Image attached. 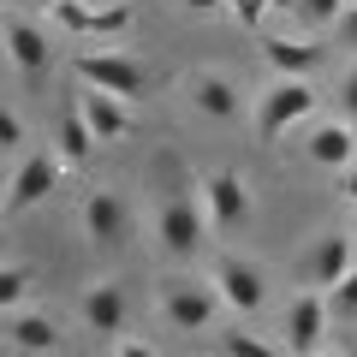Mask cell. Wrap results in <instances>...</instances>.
Segmentation results:
<instances>
[{
  "mask_svg": "<svg viewBox=\"0 0 357 357\" xmlns=\"http://www.w3.org/2000/svg\"><path fill=\"white\" fill-rule=\"evenodd\" d=\"M340 197H345V203H357V161L340 173Z\"/></svg>",
  "mask_w": 357,
  "mask_h": 357,
  "instance_id": "83f0119b",
  "label": "cell"
},
{
  "mask_svg": "<svg viewBox=\"0 0 357 357\" xmlns=\"http://www.w3.org/2000/svg\"><path fill=\"white\" fill-rule=\"evenodd\" d=\"M72 72L84 77L89 89H107V96H126V102L149 89V66L131 60V54H119V48H84L72 60Z\"/></svg>",
  "mask_w": 357,
  "mask_h": 357,
  "instance_id": "7a4b0ae2",
  "label": "cell"
},
{
  "mask_svg": "<svg viewBox=\"0 0 357 357\" xmlns=\"http://www.w3.org/2000/svg\"><path fill=\"white\" fill-rule=\"evenodd\" d=\"M220 292H215V280H173V286H161V316L173 321L178 333H203V328H215V316H220Z\"/></svg>",
  "mask_w": 357,
  "mask_h": 357,
  "instance_id": "5b68a950",
  "label": "cell"
},
{
  "mask_svg": "<svg viewBox=\"0 0 357 357\" xmlns=\"http://www.w3.org/2000/svg\"><path fill=\"white\" fill-rule=\"evenodd\" d=\"M340 114H345V119H357V66L340 77Z\"/></svg>",
  "mask_w": 357,
  "mask_h": 357,
  "instance_id": "4316f807",
  "label": "cell"
},
{
  "mask_svg": "<svg viewBox=\"0 0 357 357\" xmlns=\"http://www.w3.org/2000/svg\"><path fill=\"white\" fill-rule=\"evenodd\" d=\"M84 321L96 333H119V321H126V292H119L114 280H96L84 298Z\"/></svg>",
  "mask_w": 357,
  "mask_h": 357,
  "instance_id": "e0dca14e",
  "label": "cell"
},
{
  "mask_svg": "<svg viewBox=\"0 0 357 357\" xmlns=\"http://www.w3.org/2000/svg\"><path fill=\"white\" fill-rule=\"evenodd\" d=\"M310 161L316 167H328V173H345V167L357 161V131H351V119H321L316 131H310Z\"/></svg>",
  "mask_w": 357,
  "mask_h": 357,
  "instance_id": "7c38bea8",
  "label": "cell"
},
{
  "mask_svg": "<svg viewBox=\"0 0 357 357\" xmlns=\"http://www.w3.org/2000/svg\"><path fill=\"white\" fill-rule=\"evenodd\" d=\"M262 60L274 77H310L321 66V48L304 36H262Z\"/></svg>",
  "mask_w": 357,
  "mask_h": 357,
  "instance_id": "5bb4252c",
  "label": "cell"
},
{
  "mask_svg": "<svg viewBox=\"0 0 357 357\" xmlns=\"http://www.w3.org/2000/svg\"><path fill=\"white\" fill-rule=\"evenodd\" d=\"M357 268V256H351V238H340V232H328V238H316L310 244V256H304V280L310 286H321V292H333V286L345 280Z\"/></svg>",
  "mask_w": 357,
  "mask_h": 357,
  "instance_id": "8fae6325",
  "label": "cell"
},
{
  "mask_svg": "<svg viewBox=\"0 0 357 357\" xmlns=\"http://www.w3.org/2000/svg\"><path fill=\"white\" fill-rule=\"evenodd\" d=\"M77 114L89 119V131H96V143H119V137H131V107H126V96H107V89H89L84 102H77Z\"/></svg>",
  "mask_w": 357,
  "mask_h": 357,
  "instance_id": "4fadbf2b",
  "label": "cell"
},
{
  "mask_svg": "<svg viewBox=\"0 0 357 357\" xmlns=\"http://www.w3.org/2000/svg\"><path fill=\"white\" fill-rule=\"evenodd\" d=\"M268 6H274V13H286V6H292V13H298V0H268Z\"/></svg>",
  "mask_w": 357,
  "mask_h": 357,
  "instance_id": "4dcf8cb0",
  "label": "cell"
},
{
  "mask_svg": "<svg viewBox=\"0 0 357 357\" xmlns=\"http://www.w3.org/2000/svg\"><path fill=\"white\" fill-rule=\"evenodd\" d=\"M191 102L203 107L208 119H232V114H238V89H232L220 72H197L191 77Z\"/></svg>",
  "mask_w": 357,
  "mask_h": 357,
  "instance_id": "ac0fdd59",
  "label": "cell"
},
{
  "mask_svg": "<svg viewBox=\"0 0 357 357\" xmlns=\"http://www.w3.org/2000/svg\"><path fill=\"white\" fill-rule=\"evenodd\" d=\"M114 357H155V351H149L143 340H119V351H114Z\"/></svg>",
  "mask_w": 357,
  "mask_h": 357,
  "instance_id": "f1b7e54d",
  "label": "cell"
},
{
  "mask_svg": "<svg viewBox=\"0 0 357 357\" xmlns=\"http://www.w3.org/2000/svg\"><path fill=\"white\" fill-rule=\"evenodd\" d=\"M60 167H66L60 149H36V155H24V161L13 167V178H6V215H24V208H36L42 197L60 185Z\"/></svg>",
  "mask_w": 357,
  "mask_h": 357,
  "instance_id": "8992f818",
  "label": "cell"
},
{
  "mask_svg": "<svg viewBox=\"0 0 357 357\" xmlns=\"http://www.w3.org/2000/svg\"><path fill=\"white\" fill-rule=\"evenodd\" d=\"M6 333H13V345H18V351H30V357L60 345L54 316H36V310H13V316H6Z\"/></svg>",
  "mask_w": 357,
  "mask_h": 357,
  "instance_id": "2e32d148",
  "label": "cell"
},
{
  "mask_svg": "<svg viewBox=\"0 0 357 357\" xmlns=\"http://www.w3.org/2000/svg\"><path fill=\"white\" fill-rule=\"evenodd\" d=\"M345 6H351V0H298V18H304V24H340Z\"/></svg>",
  "mask_w": 357,
  "mask_h": 357,
  "instance_id": "7402d4cb",
  "label": "cell"
},
{
  "mask_svg": "<svg viewBox=\"0 0 357 357\" xmlns=\"http://www.w3.org/2000/svg\"><path fill=\"white\" fill-rule=\"evenodd\" d=\"M0 149L6 155L24 149V119H18V107H6V119H0Z\"/></svg>",
  "mask_w": 357,
  "mask_h": 357,
  "instance_id": "d4e9b609",
  "label": "cell"
},
{
  "mask_svg": "<svg viewBox=\"0 0 357 357\" xmlns=\"http://www.w3.org/2000/svg\"><path fill=\"white\" fill-rule=\"evenodd\" d=\"M227 13H232V18H238V24H244V30H262V18H268V13H274V6H268V0H227Z\"/></svg>",
  "mask_w": 357,
  "mask_h": 357,
  "instance_id": "cb8c5ba5",
  "label": "cell"
},
{
  "mask_svg": "<svg viewBox=\"0 0 357 357\" xmlns=\"http://www.w3.org/2000/svg\"><path fill=\"white\" fill-rule=\"evenodd\" d=\"M54 149L66 155V167H84L89 161V149H96V131H89V119L77 114H60V137H54Z\"/></svg>",
  "mask_w": 357,
  "mask_h": 357,
  "instance_id": "d6986e66",
  "label": "cell"
},
{
  "mask_svg": "<svg viewBox=\"0 0 357 357\" xmlns=\"http://www.w3.org/2000/svg\"><path fill=\"white\" fill-rule=\"evenodd\" d=\"M208 280H215L220 304H227L232 316H256L262 298H268V292H262V268H256V262H238V256H220Z\"/></svg>",
  "mask_w": 357,
  "mask_h": 357,
  "instance_id": "ba28073f",
  "label": "cell"
},
{
  "mask_svg": "<svg viewBox=\"0 0 357 357\" xmlns=\"http://www.w3.org/2000/svg\"><path fill=\"white\" fill-rule=\"evenodd\" d=\"M84 232L96 244H126L131 238V203L119 191H89L84 197Z\"/></svg>",
  "mask_w": 357,
  "mask_h": 357,
  "instance_id": "30bf717a",
  "label": "cell"
},
{
  "mask_svg": "<svg viewBox=\"0 0 357 357\" xmlns=\"http://www.w3.org/2000/svg\"><path fill=\"white\" fill-rule=\"evenodd\" d=\"M30 286H36V274H30L24 262H13V268H0V310H6V316H13V310H24Z\"/></svg>",
  "mask_w": 357,
  "mask_h": 357,
  "instance_id": "ffe728a7",
  "label": "cell"
},
{
  "mask_svg": "<svg viewBox=\"0 0 357 357\" xmlns=\"http://www.w3.org/2000/svg\"><path fill=\"white\" fill-rule=\"evenodd\" d=\"M6 54H13V66L24 77H42L48 72V36H42L36 24H30V18H6Z\"/></svg>",
  "mask_w": 357,
  "mask_h": 357,
  "instance_id": "9a60e30c",
  "label": "cell"
},
{
  "mask_svg": "<svg viewBox=\"0 0 357 357\" xmlns=\"http://www.w3.org/2000/svg\"><path fill=\"white\" fill-rule=\"evenodd\" d=\"M191 13H215V6H227V0H185Z\"/></svg>",
  "mask_w": 357,
  "mask_h": 357,
  "instance_id": "f546056e",
  "label": "cell"
},
{
  "mask_svg": "<svg viewBox=\"0 0 357 357\" xmlns=\"http://www.w3.org/2000/svg\"><path fill=\"white\" fill-rule=\"evenodd\" d=\"M48 18L60 30H72V36H96V42H119L131 30V6L126 0H60Z\"/></svg>",
  "mask_w": 357,
  "mask_h": 357,
  "instance_id": "277c9868",
  "label": "cell"
},
{
  "mask_svg": "<svg viewBox=\"0 0 357 357\" xmlns=\"http://www.w3.org/2000/svg\"><path fill=\"white\" fill-rule=\"evenodd\" d=\"M351 357H357V351H351Z\"/></svg>",
  "mask_w": 357,
  "mask_h": 357,
  "instance_id": "d6a6232c",
  "label": "cell"
},
{
  "mask_svg": "<svg viewBox=\"0 0 357 357\" xmlns=\"http://www.w3.org/2000/svg\"><path fill=\"white\" fill-rule=\"evenodd\" d=\"M328 328H333V304L321 286H310V292H298L292 304H286V351L292 357H321V345H328Z\"/></svg>",
  "mask_w": 357,
  "mask_h": 357,
  "instance_id": "3957f363",
  "label": "cell"
},
{
  "mask_svg": "<svg viewBox=\"0 0 357 357\" xmlns=\"http://www.w3.org/2000/svg\"><path fill=\"white\" fill-rule=\"evenodd\" d=\"M328 304H333V316H340V321H357V268L328 292Z\"/></svg>",
  "mask_w": 357,
  "mask_h": 357,
  "instance_id": "603a6c76",
  "label": "cell"
},
{
  "mask_svg": "<svg viewBox=\"0 0 357 357\" xmlns=\"http://www.w3.org/2000/svg\"><path fill=\"white\" fill-rule=\"evenodd\" d=\"M155 232H161V244L173 256H191V250H203V238L215 227H208V208L197 197H167L161 215H155Z\"/></svg>",
  "mask_w": 357,
  "mask_h": 357,
  "instance_id": "52a82bcc",
  "label": "cell"
},
{
  "mask_svg": "<svg viewBox=\"0 0 357 357\" xmlns=\"http://www.w3.org/2000/svg\"><path fill=\"white\" fill-rule=\"evenodd\" d=\"M203 208H208V227L215 232H232L250 220V185L238 173H208L203 178Z\"/></svg>",
  "mask_w": 357,
  "mask_h": 357,
  "instance_id": "9c48e42d",
  "label": "cell"
},
{
  "mask_svg": "<svg viewBox=\"0 0 357 357\" xmlns=\"http://www.w3.org/2000/svg\"><path fill=\"white\" fill-rule=\"evenodd\" d=\"M310 114H316V89H310V77H274L268 96L256 102V137L280 143L286 131H292L298 119H310Z\"/></svg>",
  "mask_w": 357,
  "mask_h": 357,
  "instance_id": "6da1fadb",
  "label": "cell"
},
{
  "mask_svg": "<svg viewBox=\"0 0 357 357\" xmlns=\"http://www.w3.org/2000/svg\"><path fill=\"white\" fill-rule=\"evenodd\" d=\"M333 36H340V48H357V0L340 13V24H333Z\"/></svg>",
  "mask_w": 357,
  "mask_h": 357,
  "instance_id": "484cf974",
  "label": "cell"
},
{
  "mask_svg": "<svg viewBox=\"0 0 357 357\" xmlns=\"http://www.w3.org/2000/svg\"><path fill=\"white\" fill-rule=\"evenodd\" d=\"M220 351H227V357H286L280 345H268L262 333H227V340H220Z\"/></svg>",
  "mask_w": 357,
  "mask_h": 357,
  "instance_id": "44dd1931",
  "label": "cell"
},
{
  "mask_svg": "<svg viewBox=\"0 0 357 357\" xmlns=\"http://www.w3.org/2000/svg\"><path fill=\"white\" fill-rule=\"evenodd\" d=\"M30 6H42V13H54V6H60V0H30Z\"/></svg>",
  "mask_w": 357,
  "mask_h": 357,
  "instance_id": "1f68e13d",
  "label": "cell"
}]
</instances>
